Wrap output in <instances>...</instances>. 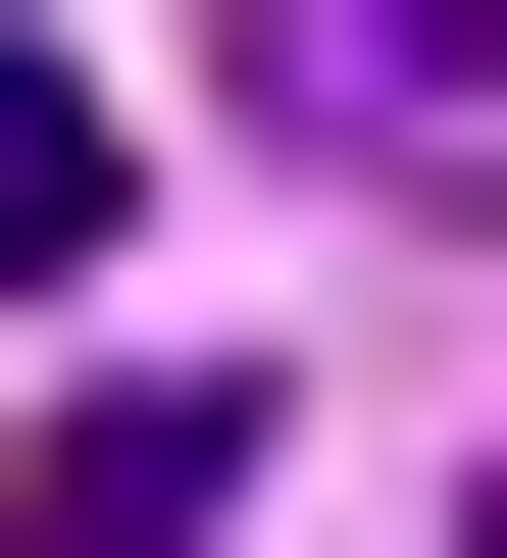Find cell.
I'll return each mask as SVG.
<instances>
[{"mask_svg":"<svg viewBox=\"0 0 507 558\" xmlns=\"http://www.w3.org/2000/svg\"><path fill=\"white\" fill-rule=\"evenodd\" d=\"M254 102H304V153H406V204H507V0H254Z\"/></svg>","mask_w":507,"mask_h":558,"instance_id":"obj_1","label":"cell"},{"mask_svg":"<svg viewBox=\"0 0 507 558\" xmlns=\"http://www.w3.org/2000/svg\"><path fill=\"white\" fill-rule=\"evenodd\" d=\"M0 558H254V407H203V355H101V407L0 457Z\"/></svg>","mask_w":507,"mask_h":558,"instance_id":"obj_2","label":"cell"},{"mask_svg":"<svg viewBox=\"0 0 507 558\" xmlns=\"http://www.w3.org/2000/svg\"><path fill=\"white\" fill-rule=\"evenodd\" d=\"M101 204H153V153H101V51L0 0V305H101Z\"/></svg>","mask_w":507,"mask_h":558,"instance_id":"obj_3","label":"cell"}]
</instances>
